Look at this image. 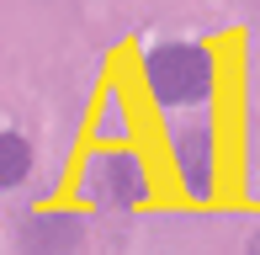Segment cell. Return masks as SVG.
Instances as JSON below:
<instances>
[{"instance_id": "2", "label": "cell", "mask_w": 260, "mask_h": 255, "mask_svg": "<svg viewBox=\"0 0 260 255\" xmlns=\"http://www.w3.org/2000/svg\"><path fill=\"white\" fill-rule=\"evenodd\" d=\"M80 197L90 207H106V213H127L149 197V160L138 149H122V144H106L96 154H85L80 165Z\"/></svg>"}, {"instance_id": "6", "label": "cell", "mask_w": 260, "mask_h": 255, "mask_svg": "<svg viewBox=\"0 0 260 255\" xmlns=\"http://www.w3.org/2000/svg\"><path fill=\"white\" fill-rule=\"evenodd\" d=\"M127 122H133V117H127V101L117 96V90H106V101H101V112H96V133L117 149V138H127V133H133Z\"/></svg>"}, {"instance_id": "4", "label": "cell", "mask_w": 260, "mask_h": 255, "mask_svg": "<svg viewBox=\"0 0 260 255\" xmlns=\"http://www.w3.org/2000/svg\"><path fill=\"white\" fill-rule=\"evenodd\" d=\"M16 245H21V255H80V245H85V218L75 207H38L16 229Z\"/></svg>"}, {"instance_id": "1", "label": "cell", "mask_w": 260, "mask_h": 255, "mask_svg": "<svg viewBox=\"0 0 260 255\" xmlns=\"http://www.w3.org/2000/svg\"><path fill=\"white\" fill-rule=\"evenodd\" d=\"M144 75L149 101L165 112H181V107H202L218 85V59L202 48V43H159V48L144 53L138 64Z\"/></svg>"}, {"instance_id": "3", "label": "cell", "mask_w": 260, "mask_h": 255, "mask_svg": "<svg viewBox=\"0 0 260 255\" xmlns=\"http://www.w3.org/2000/svg\"><path fill=\"white\" fill-rule=\"evenodd\" d=\"M170 170L181 181V192L212 197V186H218V133L207 117H186L170 128Z\"/></svg>"}, {"instance_id": "7", "label": "cell", "mask_w": 260, "mask_h": 255, "mask_svg": "<svg viewBox=\"0 0 260 255\" xmlns=\"http://www.w3.org/2000/svg\"><path fill=\"white\" fill-rule=\"evenodd\" d=\"M244 255H260V229H255V239H250V250H244Z\"/></svg>"}, {"instance_id": "5", "label": "cell", "mask_w": 260, "mask_h": 255, "mask_svg": "<svg viewBox=\"0 0 260 255\" xmlns=\"http://www.w3.org/2000/svg\"><path fill=\"white\" fill-rule=\"evenodd\" d=\"M27 170H32V149H27V138L0 128V192L21 186V181H27Z\"/></svg>"}]
</instances>
